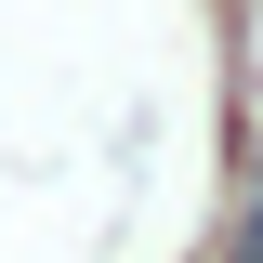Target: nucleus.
<instances>
[{
	"label": "nucleus",
	"mask_w": 263,
	"mask_h": 263,
	"mask_svg": "<svg viewBox=\"0 0 263 263\" xmlns=\"http://www.w3.org/2000/svg\"><path fill=\"white\" fill-rule=\"evenodd\" d=\"M224 263H263V184H250V224H237V250Z\"/></svg>",
	"instance_id": "obj_1"
}]
</instances>
